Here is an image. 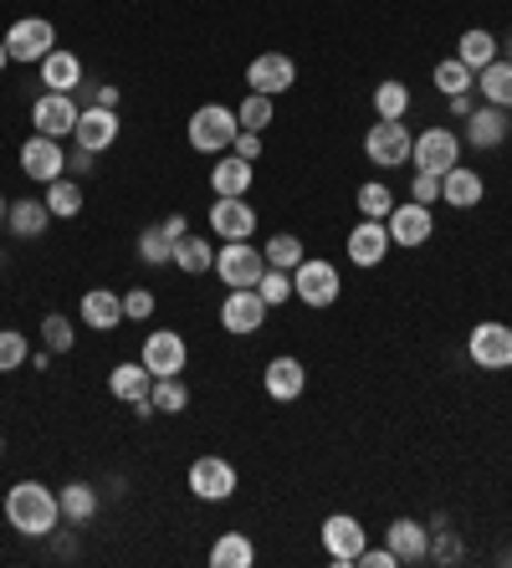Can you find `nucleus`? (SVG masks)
Segmentation results:
<instances>
[{"label":"nucleus","instance_id":"f257e3e1","mask_svg":"<svg viewBox=\"0 0 512 568\" xmlns=\"http://www.w3.org/2000/svg\"><path fill=\"white\" fill-rule=\"evenodd\" d=\"M6 523H11L21 538H52L57 523H62V503H57L52 487L41 481H16L6 491Z\"/></svg>","mask_w":512,"mask_h":568},{"label":"nucleus","instance_id":"f03ea898","mask_svg":"<svg viewBox=\"0 0 512 568\" xmlns=\"http://www.w3.org/2000/svg\"><path fill=\"white\" fill-rule=\"evenodd\" d=\"M237 108L225 103H200L195 113H190V123H184V139H190V149L195 154H225V149L237 144Z\"/></svg>","mask_w":512,"mask_h":568},{"label":"nucleus","instance_id":"7ed1b4c3","mask_svg":"<svg viewBox=\"0 0 512 568\" xmlns=\"http://www.w3.org/2000/svg\"><path fill=\"white\" fill-rule=\"evenodd\" d=\"M339 292H343L339 266L323 262V256H302V266L292 272V297H298V303L333 307V303H339Z\"/></svg>","mask_w":512,"mask_h":568},{"label":"nucleus","instance_id":"20e7f679","mask_svg":"<svg viewBox=\"0 0 512 568\" xmlns=\"http://www.w3.org/2000/svg\"><path fill=\"white\" fill-rule=\"evenodd\" d=\"M410 144H415V133L405 129V119H380L364 133V159L380 170H400L410 164Z\"/></svg>","mask_w":512,"mask_h":568},{"label":"nucleus","instance_id":"39448f33","mask_svg":"<svg viewBox=\"0 0 512 568\" xmlns=\"http://www.w3.org/2000/svg\"><path fill=\"white\" fill-rule=\"evenodd\" d=\"M466 358H472L476 369H512V328L498 323V317H486L466 333Z\"/></svg>","mask_w":512,"mask_h":568},{"label":"nucleus","instance_id":"423d86ee","mask_svg":"<svg viewBox=\"0 0 512 568\" xmlns=\"http://www.w3.org/2000/svg\"><path fill=\"white\" fill-rule=\"evenodd\" d=\"M267 272V256L262 246H251V241H225L221 252H215V277L225 287H257Z\"/></svg>","mask_w":512,"mask_h":568},{"label":"nucleus","instance_id":"0eeeda50","mask_svg":"<svg viewBox=\"0 0 512 568\" xmlns=\"http://www.w3.org/2000/svg\"><path fill=\"white\" fill-rule=\"evenodd\" d=\"M190 497L195 503H231L237 497V466L225 456H200L190 462Z\"/></svg>","mask_w":512,"mask_h":568},{"label":"nucleus","instance_id":"6e6552de","mask_svg":"<svg viewBox=\"0 0 512 568\" xmlns=\"http://www.w3.org/2000/svg\"><path fill=\"white\" fill-rule=\"evenodd\" d=\"M267 313H272V307L262 303L257 287H231L221 297V328L231 333V338H247V333L267 328Z\"/></svg>","mask_w":512,"mask_h":568},{"label":"nucleus","instance_id":"1a4fd4ad","mask_svg":"<svg viewBox=\"0 0 512 568\" xmlns=\"http://www.w3.org/2000/svg\"><path fill=\"white\" fill-rule=\"evenodd\" d=\"M6 52H11V62H41L47 52H57V27L47 16H21L6 31Z\"/></svg>","mask_w":512,"mask_h":568},{"label":"nucleus","instance_id":"9d476101","mask_svg":"<svg viewBox=\"0 0 512 568\" xmlns=\"http://www.w3.org/2000/svg\"><path fill=\"white\" fill-rule=\"evenodd\" d=\"M21 174L37 180V185H52L67 174V149L62 139H47V133H31L27 144H21Z\"/></svg>","mask_w":512,"mask_h":568},{"label":"nucleus","instance_id":"9b49d317","mask_svg":"<svg viewBox=\"0 0 512 568\" xmlns=\"http://www.w3.org/2000/svg\"><path fill=\"white\" fill-rule=\"evenodd\" d=\"M144 369L154 374V379H174V374H184V364H190V344H184L174 328H154L144 338Z\"/></svg>","mask_w":512,"mask_h":568},{"label":"nucleus","instance_id":"f8f14e48","mask_svg":"<svg viewBox=\"0 0 512 568\" xmlns=\"http://www.w3.org/2000/svg\"><path fill=\"white\" fill-rule=\"evenodd\" d=\"M410 164L425 174H446L461 164V139L451 129H425L415 144H410Z\"/></svg>","mask_w":512,"mask_h":568},{"label":"nucleus","instance_id":"ddd939ff","mask_svg":"<svg viewBox=\"0 0 512 568\" xmlns=\"http://www.w3.org/2000/svg\"><path fill=\"white\" fill-rule=\"evenodd\" d=\"M78 113H82V103L72 93H41L37 103H31V129L47 133V139H72Z\"/></svg>","mask_w":512,"mask_h":568},{"label":"nucleus","instance_id":"4468645a","mask_svg":"<svg viewBox=\"0 0 512 568\" xmlns=\"http://www.w3.org/2000/svg\"><path fill=\"white\" fill-rule=\"evenodd\" d=\"M364 523L359 517H349V513H333V517H323V548H329V564H339V568H354L359 564V554H364Z\"/></svg>","mask_w":512,"mask_h":568},{"label":"nucleus","instance_id":"2eb2a0df","mask_svg":"<svg viewBox=\"0 0 512 568\" xmlns=\"http://www.w3.org/2000/svg\"><path fill=\"white\" fill-rule=\"evenodd\" d=\"M247 88L251 93H288V88H298V62H292L288 52H262V57H251L247 67Z\"/></svg>","mask_w":512,"mask_h":568},{"label":"nucleus","instance_id":"dca6fc26","mask_svg":"<svg viewBox=\"0 0 512 568\" xmlns=\"http://www.w3.org/2000/svg\"><path fill=\"white\" fill-rule=\"evenodd\" d=\"M119 108H98V103H82L78 113V129H72V144L92 149V154H103V149L119 144Z\"/></svg>","mask_w":512,"mask_h":568},{"label":"nucleus","instance_id":"f3484780","mask_svg":"<svg viewBox=\"0 0 512 568\" xmlns=\"http://www.w3.org/2000/svg\"><path fill=\"white\" fill-rule=\"evenodd\" d=\"M384 225H390V241H394V246H415V252H421L425 241L435 236V215H431V205H421V200L394 205V211L384 215Z\"/></svg>","mask_w":512,"mask_h":568},{"label":"nucleus","instance_id":"a211bd4d","mask_svg":"<svg viewBox=\"0 0 512 568\" xmlns=\"http://www.w3.org/2000/svg\"><path fill=\"white\" fill-rule=\"evenodd\" d=\"M211 231L221 241H251L257 236V205H247V195H215Z\"/></svg>","mask_w":512,"mask_h":568},{"label":"nucleus","instance_id":"6ab92c4d","mask_svg":"<svg viewBox=\"0 0 512 568\" xmlns=\"http://www.w3.org/2000/svg\"><path fill=\"white\" fill-rule=\"evenodd\" d=\"M384 542H390V554L400 558V568L431 558V528L415 523V517H394L390 528H384Z\"/></svg>","mask_w":512,"mask_h":568},{"label":"nucleus","instance_id":"aec40b11","mask_svg":"<svg viewBox=\"0 0 512 568\" xmlns=\"http://www.w3.org/2000/svg\"><path fill=\"white\" fill-rule=\"evenodd\" d=\"M390 225L384 221H359L354 231H349V262L354 266H380L384 256H390Z\"/></svg>","mask_w":512,"mask_h":568},{"label":"nucleus","instance_id":"412c9836","mask_svg":"<svg viewBox=\"0 0 512 568\" xmlns=\"http://www.w3.org/2000/svg\"><path fill=\"white\" fill-rule=\"evenodd\" d=\"M262 384H267V395H272L277 405H292V399L308 389V369H302L292 354H277L272 364L262 369Z\"/></svg>","mask_w":512,"mask_h":568},{"label":"nucleus","instance_id":"4be33fe9","mask_svg":"<svg viewBox=\"0 0 512 568\" xmlns=\"http://www.w3.org/2000/svg\"><path fill=\"white\" fill-rule=\"evenodd\" d=\"M78 317L88 323L92 333H113L123 323V297L119 292H108V287H92V292H82Z\"/></svg>","mask_w":512,"mask_h":568},{"label":"nucleus","instance_id":"5701e85b","mask_svg":"<svg viewBox=\"0 0 512 568\" xmlns=\"http://www.w3.org/2000/svg\"><path fill=\"white\" fill-rule=\"evenodd\" d=\"M508 133H512L508 108H498V103H482L466 119V144L472 149H498V144H508Z\"/></svg>","mask_w":512,"mask_h":568},{"label":"nucleus","instance_id":"b1692460","mask_svg":"<svg viewBox=\"0 0 512 568\" xmlns=\"http://www.w3.org/2000/svg\"><path fill=\"white\" fill-rule=\"evenodd\" d=\"M251 180H257V164H251V159L231 154V149L215 154V164H211V190L215 195H247Z\"/></svg>","mask_w":512,"mask_h":568},{"label":"nucleus","instance_id":"393cba45","mask_svg":"<svg viewBox=\"0 0 512 568\" xmlns=\"http://www.w3.org/2000/svg\"><path fill=\"white\" fill-rule=\"evenodd\" d=\"M486 195V180L476 170H466V164H456V170L441 174V200L446 205H456V211H476Z\"/></svg>","mask_w":512,"mask_h":568},{"label":"nucleus","instance_id":"a878e982","mask_svg":"<svg viewBox=\"0 0 512 568\" xmlns=\"http://www.w3.org/2000/svg\"><path fill=\"white\" fill-rule=\"evenodd\" d=\"M41 82H47V93H78L82 88V62H78V52H47L41 57Z\"/></svg>","mask_w":512,"mask_h":568},{"label":"nucleus","instance_id":"bb28decb","mask_svg":"<svg viewBox=\"0 0 512 568\" xmlns=\"http://www.w3.org/2000/svg\"><path fill=\"white\" fill-rule=\"evenodd\" d=\"M149 389H154V374L144 369V358L139 364H113V374H108V395L123 399V405H139V399H149Z\"/></svg>","mask_w":512,"mask_h":568},{"label":"nucleus","instance_id":"cd10ccee","mask_svg":"<svg viewBox=\"0 0 512 568\" xmlns=\"http://www.w3.org/2000/svg\"><path fill=\"white\" fill-rule=\"evenodd\" d=\"M6 225H11V236L37 241L41 231L52 225V211H47L41 200H11V205H6Z\"/></svg>","mask_w":512,"mask_h":568},{"label":"nucleus","instance_id":"c85d7f7f","mask_svg":"<svg viewBox=\"0 0 512 568\" xmlns=\"http://www.w3.org/2000/svg\"><path fill=\"white\" fill-rule=\"evenodd\" d=\"M456 57L466 67H472V72H482L486 62H498L502 57V41L492 37V31L486 27H472V31H461V41H456Z\"/></svg>","mask_w":512,"mask_h":568},{"label":"nucleus","instance_id":"c756f323","mask_svg":"<svg viewBox=\"0 0 512 568\" xmlns=\"http://www.w3.org/2000/svg\"><path fill=\"white\" fill-rule=\"evenodd\" d=\"M257 564V542L247 532H221L211 542V568H251Z\"/></svg>","mask_w":512,"mask_h":568},{"label":"nucleus","instance_id":"7c9ffc66","mask_svg":"<svg viewBox=\"0 0 512 568\" xmlns=\"http://www.w3.org/2000/svg\"><path fill=\"white\" fill-rule=\"evenodd\" d=\"M476 93H482L486 103L512 108V62L508 57H498V62H486L482 72H476Z\"/></svg>","mask_w":512,"mask_h":568},{"label":"nucleus","instance_id":"2f4dec72","mask_svg":"<svg viewBox=\"0 0 512 568\" xmlns=\"http://www.w3.org/2000/svg\"><path fill=\"white\" fill-rule=\"evenodd\" d=\"M41 205L52 211V221H78V215H82V185L62 174V180H52V185H47Z\"/></svg>","mask_w":512,"mask_h":568},{"label":"nucleus","instance_id":"473e14b6","mask_svg":"<svg viewBox=\"0 0 512 568\" xmlns=\"http://www.w3.org/2000/svg\"><path fill=\"white\" fill-rule=\"evenodd\" d=\"M57 503H62V523H92L98 517V491L88 481H67L57 491Z\"/></svg>","mask_w":512,"mask_h":568},{"label":"nucleus","instance_id":"72a5a7b5","mask_svg":"<svg viewBox=\"0 0 512 568\" xmlns=\"http://www.w3.org/2000/svg\"><path fill=\"white\" fill-rule=\"evenodd\" d=\"M174 266L190 272V277H200V272H211L215 266V246L205 236H180L174 241Z\"/></svg>","mask_w":512,"mask_h":568},{"label":"nucleus","instance_id":"f704fd0d","mask_svg":"<svg viewBox=\"0 0 512 568\" xmlns=\"http://www.w3.org/2000/svg\"><path fill=\"white\" fill-rule=\"evenodd\" d=\"M431 82L441 88V98H456V93H472L476 88V72L461 62V57H446V62L431 72Z\"/></svg>","mask_w":512,"mask_h":568},{"label":"nucleus","instance_id":"c9c22d12","mask_svg":"<svg viewBox=\"0 0 512 568\" xmlns=\"http://www.w3.org/2000/svg\"><path fill=\"white\" fill-rule=\"evenodd\" d=\"M262 256H267V266H277V272H298L302 266V241L292 236V231H277V236H267Z\"/></svg>","mask_w":512,"mask_h":568},{"label":"nucleus","instance_id":"e433bc0d","mask_svg":"<svg viewBox=\"0 0 512 568\" xmlns=\"http://www.w3.org/2000/svg\"><path fill=\"white\" fill-rule=\"evenodd\" d=\"M139 262H149V266L174 262V236L164 225H144V231H139Z\"/></svg>","mask_w":512,"mask_h":568},{"label":"nucleus","instance_id":"4c0bfd02","mask_svg":"<svg viewBox=\"0 0 512 568\" xmlns=\"http://www.w3.org/2000/svg\"><path fill=\"white\" fill-rule=\"evenodd\" d=\"M149 399H154V410H159V415H180V410H190V389H184L180 374H174V379H154Z\"/></svg>","mask_w":512,"mask_h":568},{"label":"nucleus","instance_id":"58836bf2","mask_svg":"<svg viewBox=\"0 0 512 568\" xmlns=\"http://www.w3.org/2000/svg\"><path fill=\"white\" fill-rule=\"evenodd\" d=\"M359 215H364V221H384V215L394 211V190L390 185H380V180H369V185H359Z\"/></svg>","mask_w":512,"mask_h":568},{"label":"nucleus","instance_id":"ea45409f","mask_svg":"<svg viewBox=\"0 0 512 568\" xmlns=\"http://www.w3.org/2000/svg\"><path fill=\"white\" fill-rule=\"evenodd\" d=\"M374 113H380V119H405L410 113V88L405 82H380V88H374Z\"/></svg>","mask_w":512,"mask_h":568},{"label":"nucleus","instance_id":"a19ab883","mask_svg":"<svg viewBox=\"0 0 512 568\" xmlns=\"http://www.w3.org/2000/svg\"><path fill=\"white\" fill-rule=\"evenodd\" d=\"M272 113H277V108H272V98H267V93H247V98H241V108H237V123L247 133H262L267 123H272Z\"/></svg>","mask_w":512,"mask_h":568},{"label":"nucleus","instance_id":"79ce46f5","mask_svg":"<svg viewBox=\"0 0 512 568\" xmlns=\"http://www.w3.org/2000/svg\"><path fill=\"white\" fill-rule=\"evenodd\" d=\"M41 338H47V348H52V354H72V344H78V328H72L62 313H47V323H41Z\"/></svg>","mask_w":512,"mask_h":568},{"label":"nucleus","instance_id":"37998d69","mask_svg":"<svg viewBox=\"0 0 512 568\" xmlns=\"http://www.w3.org/2000/svg\"><path fill=\"white\" fill-rule=\"evenodd\" d=\"M257 292H262V303H267V307L292 303V272H277V266H267L262 282H257Z\"/></svg>","mask_w":512,"mask_h":568},{"label":"nucleus","instance_id":"c03bdc74","mask_svg":"<svg viewBox=\"0 0 512 568\" xmlns=\"http://www.w3.org/2000/svg\"><path fill=\"white\" fill-rule=\"evenodd\" d=\"M27 358H31L27 338H21V333H16V328H0V374L27 369Z\"/></svg>","mask_w":512,"mask_h":568},{"label":"nucleus","instance_id":"a18cd8bd","mask_svg":"<svg viewBox=\"0 0 512 568\" xmlns=\"http://www.w3.org/2000/svg\"><path fill=\"white\" fill-rule=\"evenodd\" d=\"M154 292L149 287H133V292H123V317H133V323H144V317H154Z\"/></svg>","mask_w":512,"mask_h":568},{"label":"nucleus","instance_id":"49530a36","mask_svg":"<svg viewBox=\"0 0 512 568\" xmlns=\"http://www.w3.org/2000/svg\"><path fill=\"white\" fill-rule=\"evenodd\" d=\"M461 554H466V548H461V532L435 528V542H431V558H435V564H456Z\"/></svg>","mask_w":512,"mask_h":568},{"label":"nucleus","instance_id":"de8ad7c7","mask_svg":"<svg viewBox=\"0 0 512 568\" xmlns=\"http://www.w3.org/2000/svg\"><path fill=\"white\" fill-rule=\"evenodd\" d=\"M410 200H421V205H435V200H441V174L415 170V180H410Z\"/></svg>","mask_w":512,"mask_h":568},{"label":"nucleus","instance_id":"09e8293b","mask_svg":"<svg viewBox=\"0 0 512 568\" xmlns=\"http://www.w3.org/2000/svg\"><path fill=\"white\" fill-rule=\"evenodd\" d=\"M231 154H241V159H251V164H257V159H262V133H247V129H241L237 144H231Z\"/></svg>","mask_w":512,"mask_h":568},{"label":"nucleus","instance_id":"8fccbe9b","mask_svg":"<svg viewBox=\"0 0 512 568\" xmlns=\"http://www.w3.org/2000/svg\"><path fill=\"white\" fill-rule=\"evenodd\" d=\"M359 564H364V568H400V558L390 554V542H384V548H369V542H364V554H359Z\"/></svg>","mask_w":512,"mask_h":568},{"label":"nucleus","instance_id":"3c124183","mask_svg":"<svg viewBox=\"0 0 512 568\" xmlns=\"http://www.w3.org/2000/svg\"><path fill=\"white\" fill-rule=\"evenodd\" d=\"M446 103H451V119H461V123H466V119H472V113H476V88H472V93H456V98H446Z\"/></svg>","mask_w":512,"mask_h":568},{"label":"nucleus","instance_id":"603ef678","mask_svg":"<svg viewBox=\"0 0 512 568\" xmlns=\"http://www.w3.org/2000/svg\"><path fill=\"white\" fill-rule=\"evenodd\" d=\"M92 159H98V154H92V149L72 144V154H67V170H72V174H92Z\"/></svg>","mask_w":512,"mask_h":568},{"label":"nucleus","instance_id":"864d4df0","mask_svg":"<svg viewBox=\"0 0 512 568\" xmlns=\"http://www.w3.org/2000/svg\"><path fill=\"white\" fill-rule=\"evenodd\" d=\"M88 103H98V108H119V88H113V82H98V88H88Z\"/></svg>","mask_w":512,"mask_h":568},{"label":"nucleus","instance_id":"5fc2aeb1","mask_svg":"<svg viewBox=\"0 0 512 568\" xmlns=\"http://www.w3.org/2000/svg\"><path fill=\"white\" fill-rule=\"evenodd\" d=\"M159 225H164V231H170L174 241H180V236H190V215H180V211H174L170 221H159Z\"/></svg>","mask_w":512,"mask_h":568},{"label":"nucleus","instance_id":"6e6d98bb","mask_svg":"<svg viewBox=\"0 0 512 568\" xmlns=\"http://www.w3.org/2000/svg\"><path fill=\"white\" fill-rule=\"evenodd\" d=\"M6 62H11V52H6V37H0V72H6Z\"/></svg>","mask_w":512,"mask_h":568},{"label":"nucleus","instance_id":"4d7b16f0","mask_svg":"<svg viewBox=\"0 0 512 568\" xmlns=\"http://www.w3.org/2000/svg\"><path fill=\"white\" fill-rule=\"evenodd\" d=\"M502 57H508V62H512V31H508V37H502Z\"/></svg>","mask_w":512,"mask_h":568},{"label":"nucleus","instance_id":"13d9d810","mask_svg":"<svg viewBox=\"0 0 512 568\" xmlns=\"http://www.w3.org/2000/svg\"><path fill=\"white\" fill-rule=\"evenodd\" d=\"M6 205H11V200H6V195H0V225H6Z\"/></svg>","mask_w":512,"mask_h":568},{"label":"nucleus","instance_id":"bf43d9fd","mask_svg":"<svg viewBox=\"0 0 512 568\" xmlns=\"http://www.w3.org/2000/svg\"><path fill=\"white\" fill-rule=\"evenodd\" d=\"M0 450H6V440H0Z\"/></svg>","mask_w":512,"mask_h":568}]
</instances>
